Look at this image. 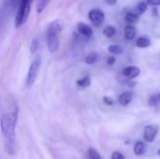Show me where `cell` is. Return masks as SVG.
Here are the masks:
<instances>
[{"instance_id":"cell-1","label":"cell","mask_w":160,"mask_h":159,"mask_svg":"<svg viewBox=\"0 0 160 159\" xmlns=\"http://www.w3.org/2000/svg\"><path fill=\"white\" fill-rule=\"evenodd\" d=\"M18 112V109L16 108L11 112L4 114L0 120V127L5 139L6 150L9 155H13L15 152V128Z\"/></svg>"},{"instance_id":"cell-2","label":"cell","mask_w":160,"mask_h":159,"mask_svg":"<svg viewBox=\"0 0 160 159\" xmlns=\"http://www.w3.org/2000/svg\"><path fill=\"white\" fill-rule=\"evenodd\" d=\"M62 22L58 20L52 22L46 30L48 50L51 53L55 52L59 47V35L62 31Z\"/></svg>"},{"instance_id":"cell-3","label":"cell","mask_w":160,"mask_h":159,"mask_svg":"<svg viewBox=\"0 0 160 159\" xmlns=\"http://www.w3.org/2000/svg\"><path fill=\"white\" fill-rule=\"evenodd\" d=\"M31 3H32L31 0H21L15 17V25L17 28L23 25L27 21L28 15L31 10Z\"/></svg>"},{"instance_id":"cell-4","label":"cell","mask_w":160,"mask_h":159,"mask_svg":"<svg viewBox=\"0 0 160 159\" xmlns=\"http://www.w3.org/2000/svg\"><path fill=\"white\" fill-rule=\"evenodd\" d=\"M41 67V57L38 56L34 59V61L31 63L28 72H27V78H26V83L28 86H31L34 84V82H36L39 69Z\"/></svg>"},{"instance_id":"cell-5","label":"cell","mask_w":160,"mask_h":159,"mask_svg":"<svg viewBox=\"0 0 160 159\" xmlns=\"http://www.w3.org/2000/svg\"><path fill=\"white\" fill-rule=\"evenodd\" d=\"M88 18L95 26H99L105 20V13L99 8H92L88 12Z\"/></svg>"},{"instance_id":"cell-6","label":"cell","mask_w":160,"mask_h":159,"mask_svg":"<svg viewBox=\"0 0 160 159\" xmlns=\"http://www.w3.org/2000/svg\"><path fill=\"white\" fill-rule=\"evenodd\" d=\"M159 127L156 125H148L143 129V139L146 142L152 143L155 142L157 135L158 133Z\"/></svg>"},{"instance_id":"cell-7","label":"cell","mask_w":160,"mask_h":159,"mask_svg":"<svg viewBox=\"0 0 160 159\" xmlns=\"http://www.w3.org/2000/svg\"><path fill=\"white\" fill-rule=\"evenodd\" d=\"M122 74L127 78L132 80L137 78L141 74V68L137 66H128L122 70Z\"/></svg>"},{"instance_id":"cell-8","label":"cell","mask_w":160,"mask_h":159,"mask_svg":"<svg viewBox=\"0 0 160 159\" xmlns=\"http://www.w3.org/2000/svg\"><path fill=\"white\" fill-rule=\"evenodd\" d=\"M133 96H134V93L132 91H126V92H123L119 97H118V102L121 106H128L133 99Z\"/></svg>"},{"instance_id":"cell-9","label":"cell","mask_w":160,"mask_h":159,"mask_svg":"<svg viewBox=\"0 0 160 159\" xmlns=\"http://www.w3.org/2000/svg\"><path fill=\"white\" fill-rule=\"evenodd\" d=\"M77 30L80 34L86 37H91L93 36V29L90 25L84 23V22H79L77 25Z\"/></svg>"},{"instance_id":"cell-10","label":"cell","mask_w":160,"mask_h":159,"mask_svg":"<svg viewBox=\"0 0 160 159\" xmlns=\"http://www.w3.org/2000/svg\"><path fill=\"white\" fill-rule=\"evenodd\" d=\"M4 8L8 11V13L13 12L15 9H18L21 0H2Z\"/></svg>"},{"instance_id":"cell-11","label":"cell","mask_w":160,"mask_h":159,"mask_svg":"<svg viewBox=\"0 0 160 159\" xmlns=\"http://www.w3.org/2000/svg\"><path fill=\"white\" fill-rule=\"evenodd\" d=\"M151 39L148 37H145V36H142V37H139L136 40V46L138 48H141V49H144V48H148L151 46Z\"/></svg>"},{"instance_id":"cell-12","label":"cell","mask_w":160,"mask_h":159,"mask_svg":"<svg viewBox=\"0 0 160 159\" xmlns=\"http://www.w3.org/2000/svg\"><path fill=\"white\" fill-rule=\"evenodd\" d=\"M136 37V29L133 25L128 24L125 27V37L128 40H132Z\"/></svg>"},{"instance_id":"cell-13","label":"cell","mask_w":160,"mask_h":159,"mask_svg":"<svg viewBox=\"0 0 160 159\" xmlns=\"http://www.w3.org/2000/svg\"><path fill=\"white\" fill-rule=\"evenodd\" d=\"M133 151L136 156H142L146 152V144L143 142H137L134 145Z\"/></svg>"},{"instance_id":"cell-14","label":"cell","mask_w":160,"mask_h":159,"mask_svg":"<svg viewBox=\"0 0 160 159\" xmlns=\"http://www.w3.org/2000/svg\"><path fill=\"white\" fill-rule=\"evenodd\" d=\"M125 20L128 23L131 24V23H134L136 22H138L139 20V15H137L135 12H131V11H128L126 13L125 15Z\"/></svg>"},{"instance_id":"cell-15","label":"cell","mask_w":160,"mask_h":159,"mask_svg":"<svg viewBox=\"0 0 160 159\" xmlns=\"http://www.w3.org/2000/svg\"><path fill=\"white\" fill-rule=\"evenodd\" d=\"M76 83H77V85H78L79 87H81V88H86V87L90 86V84H91V79H90V77H89L88 75H86V76H84L83 78L78 80V81L76 82Z\"/></svg>"},{"instance_id":"cell-16","label":"cell","mask_w":160,"mask_h":159,"mask_svg":"<svg viewBox=\"0 0 160 159\" xmlns=\"http://www.w3.org/2000/svg\"><path fill=\"white\" fill-rule=\"evenodd\" d=\"M115 34H116V28L112 25H107L103 29V35L108 38L112 37Z\"/></svg>"},{"instance_id":"cell-17","label":"cell","mask_w":160,"mask_h":159,"mask_svg":"<svg viewBox=\"0 0 160 159\" xmlns=\"http://www.w3.org/2000/svg\"><path fill=\"white\" fill-rule=\"evenodd\" d=\"M147 7H148V4H147L146 2H144V1H142V2H140V3L137 5L135 13H136L137 15L140 16V15L143 14V13L147 10Z\"/></svg>"},{"instance_id":"cell-18","label":"cell","mask_w":160,"mask_h":159,"mask_svg":"<svg viewBox=\"0 0 160 159\" xmlns=\"http://www.w3.org/2000/svg\"><path fill=\"white\" fill-rule=\"evenodd\" d=\"M108 51H109V52H111L113 55H119L123 52V48L120 45L112 44L108 47Z\"/></svg>"},{"instance_id":"cell-19","label":"cell","mask_w":160,"mask_h":159,"mask_svg":"<svg viewBox=\"0 0 160 159\" xmlns=\"http://www.w3.org/2000/svg\"><path fill=\"white\" fill-rule=\"evenodd\" d=\"M51 0H38L37 2V11L38 13H41L46 7L47 6L50 4Z\"/></svg>"},{"instance_id":"cell-20","label":"cell","mask_w":160,"mask_h":159,"mask_svg":"<svg viewBox=\"0 0 160 159\" xmlns=\"http://www.w3.org/2000/svg\"><path fill=\"white\" fill-rule=\"evenodd\" d=\"M98 56L96 52H91L84 58V62L87 65H94L98 61Z\"/></svg>"},{"instance_id":"cell-21","label":"cell","mask_w":160,"mask_h":159,"mask_svg":"<svg viewBox=\"0 0 160 159\" xmlns=\"http://www.w3.org/2000/svg\"><path fill=\"white\" fill-rule=\"evenodd\" d=\"M87 153H88V157H89L90 159H102L100 155H99V153L96 149H94L92 147L88 149Z\"/></svg>"},{"instance_id":"cell-22","label":"cell","mask_w":160,"mask_h":159,"mask_svg":"<svg viewBox=\"0 0 160 159\" xmlns=\"http://www.w3.org/2000/svg\"><path fill=\"white\" fill-rule=\"evenodd\" d=\"M158 103H159V100H158V95H153V96H151V97H149V100H148L149 106H151V107H156Z\"/></svg>"},{"instance_id":"cell-23","label":"cell","mask_w":160,"mask_h":159,"mask_svg":"<svg viewBox=\"0 0 160 159\" xmlns=\"http://www.w3.org/2000/svg\"><path fill=\"white\" fill-rule=\"evenodd\" d=\"M38 45H39L38 39V38H34V39L32 40L31 45H30V52H31V53H35V52L38 51Z\"/></svg>"},{"instance_id":"cell-24","label":"cell","mask_w":160,"mask_h":159,"mask_svg":"<svg viewBox=\"0 0 160 159\" xmlns=\"http://www.w3.org/2000/svg\"><path fill=\"white\" fill-rule=\"evenodd\" d=\"M111 159H125V156L121 152H119V151H114L112 154Z\"/></svg>"},{"instance_id":"cell-25","label":"cell","mask_w":160,"mask_h":159,"mask_svg":"<svg viewBox=\"0 0 160 159\" xmlns=\"http://www.w3.org/2000/svg\"><path fill=\"white\" fill-rule=\"evenodd\" d=\"M103 101H104V103H105L106 105H108V106H112V105H113V100H112V98H111L110 97H103Z\"/></svg>"},{"instance_id":"cell-26","label":"cell","mask_w":160,"mask_h":159,"mask_svg":"<svg viewBox=\"0 0 160 159\" xmlns=\"http://www.w3.org/2000/svg\"><path fill=\"white\" fill-rule=\"evenodd\" d=\"M115 63H116V58H115L114 56H110V57H108V59H107V64H108L109 66H113Z\"/></svg>"},{"instance_id":"cell-27","label":"cell","mask_w":160,"mask_h":159,"mask_svg":"<svg viewBox=\"0 0 160 159\" xmlns=\"http://www.w3.org/2000/svg\"><path fill=\"white\" fill-rule=\"evenodd\" d=\"M146 3L151 6H160V0H146Z\"/></svg>"},{"instance_id":"cell-28","label":"cell","mask_w":160,"mask_h":159,"mask_svg":"<svg viewBox=\"0 0 160 159\" xmlns=\"http://www.w3.org/2000/svg\"><path fill=\"white\" fill-rule=\"evenodd\" d=\"M105 3L109 6H114L117 4V0H104Z\"/></svg>"},{"instance_id":"cell-29","label":"cell","mask_w":160,"mask_h":159,"mask_svg":"<svg viewBox=\"0 0 160 159\" xmlns=\"http://www.w3.org/2000/svg\"><path fill=\"white\" fill-rule=\"evenodd\" d=\"M152 13H153V16H155V17H157V16L158 15V8H157L156 7H153V9H152Z\"/></svg>"},{"instance_id":"cell-30","label":"cell","mask_w":160,"mask_h":159,"mask_svg":"<svg viewBox=\"0 0 160 159\" xmlns=\"http://www.w3.org/2000/svg\"><path fill=\"white\" fill-rule=\"evenodd\" d=\"M158 156H160V149H158Z\"/></svg>"},{"instance_id":"cell-31","label":"cell","mask_w":160,"mask_h":159,"mask_svg":"<svg viewBox=\"0 0 160 159\" xmlns=\"http://www.w3.org/2000/svg\"><path fill=\"white\" fill-rule=\"evenodd\" d=\"M158 100H159V102H160V94H158Z\"/></svg>"}]
</instances>
